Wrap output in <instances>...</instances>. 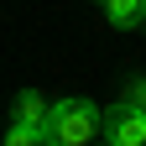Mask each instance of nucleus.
Masks as SVG:
<instances>
[{
	"mask_svg": "<svg viewBox=\"0 0 146 146\" xmlns=\"http://www.w3.org/2000/svg\"><path fill=\"white\" fill-rule=\"evenodd\" d=\"M104 16H110V26H120V31L146 26V0H110V5H104Z\"/></svg>",
	"mask_w": 146,
	"mask_h": 146,
	"instance_id": "20e7f679",
	"label": "nucleus"
},
{
	"mask_svg": "<svg viewBox=\"0 0 146 146\" xmlns=\"http://www.w3.org/2000/svg\"><path fill=\"white\" fill-rule=\"evenodd\" d=\"M125 104L146 110V78H131V84H125Z\"/></svg>",
	"mask_w": 146,
	"mask_h": 146,
	"instance_id": "423d86ee",
	"label": "nucleus"
},
{
	"mask_svg": "<svg viewBox=\"0 0 146 146\" xmlns=\"http://www.w3.org/2000/svg\"><path fill=\"white\" fill-rule=\"evenodd\" d=\"M5 146H47V136L42 131H26V125H11V131H5Z\"/></svg>",
	"mask_w": 146,
	"mask_h": 146,
	"instance_id": "39448f33",
	"label": "nucleus"
},
{
	"mask_svg": "<svg viewBox=\"0 0 146 146\" xmlns=\"http://www.w3.org/2000/svg\"><path fill=\"white\" fill-rule=\"evenodd\" d=\"M104 141L110 146H146V110L136 104H110L104 110Z\"/></svg>",
	"mask_w": 146,
	"mask_h": 146,
	"instance_id": "f03ea898",
	"label": "nucleus"
},
{
	"mask_svg": "<svg viewBox=\"0 0 146 146\" xmlns=\"http://www.w3.org/2000/svg\"><path fill=\"white\" fill-rule=\"evenodd\" d=\"M47 115H52V104L36 94V89H21V94H16V104H11V120H16V125H26V131H42Z\"/></svg>",
	"mask_w": 146,
	"mask_h": 146,
	"instance_id": "7ed1b4c3",
	"label": "nucleus"
},
{
	"mask_svg": "<svg viewBox=\"0 0 146 146\" xmlns=\"http://www.w3.org/2000/svg\"><path fill=\"white\" fill-rule=\"evenodd\" d=\"M99 146H110V141H99Z\"/></svg>",
	"mask_w": 146,
	"mask_h": 146,
	"instance_id": "6e6552de",
	"label": "nucleus"
},
{
	"mask_svg": "<svg viewBox=\"0 0 146 146\" xmlns=\"http://www.w3.org/2000/svg\"><path fill=\"white\" fill-rule=\"evenodd\" d=\"M42 136H47V146H99L104 141V110L89 99H58Z\"/></svg>",
	"mask_w": 146,
	"mask_h": 146,
	"instance_id": "f257e3e1",
	"label": "nucleus"
},
{
	"mask_svg": "<svg viewBox=\"0 0 146 146\" xmlns=\"http://www.w3.org/2000/svg\"><path fill=\"white\" fill-rule=\"evenodd\" d=\"M99 5H110V0H99Z\"/></svg>",
	"mask_w": 146,
	"mask_h": 146,
	"instance_id": "0eeeda50",
	"label": "nucleus"
}]
</instances>
